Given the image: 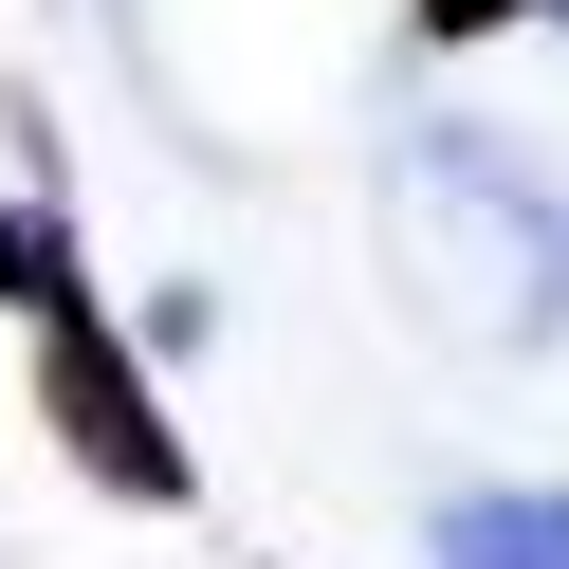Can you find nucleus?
<instances>
[{
    "label": "nucleus",
    "instance_id": "obj_1",
    "mask_svg": "<svg viewBox=\"0 0 569 569\" xmlns=\"http://www.w3.org/2000/svg\"><path fill=\"white\" fill-rule=\"evenodd\" d=\"M38 422L74 441V478H111V496H148V515H184L202 496V459H184V422H166V386H148V349L111 331V295H74V312H38Z\"/></svg>",
    "mask_w": 569,
    "mask_h": 569
},
{
    "label": "nucleus",
    "instance_id": "obj_2",
    "mask_svg": "<svg viewBox=\"0 0 569 569\" xmlns=\"http://www.w3.org/2000/svg\"><path fill=\"white\" fill-rule=\"evenodd\" d=\"M422 569H569V496H459L422 532Z\"/></svg>",
    "mask_w": 569,
    "mask_h": 569
},
{
    "label": "nucleus",
    "instance_id": "obj_3",
    "mask_svg": "<svg viewBox=\"0 0 569 569\" xmlns=\"http://www.w3.org/2000/svg\"><path fill=\"white\" fill-rule=\"evenodd\" d=\"M0 295H19V312H74V295H92V258H74L56 202H0Z\"/></svg>",
    "mask_w": 569,
    "mask_h": 569
},
{
    "label": "nucleus",
    "instance_id": "obj_4",
    "mask_svg": "<svg viewBox=\"0 0 569 569\" xmlns=\"http://www.w3.org/2000/svg\"><path fill=\"white\" fill-rule=\"evenodd\" d=\"M496 19H569V0H422V38H441V56H478Z\"/></svg>",
    "mask_w": 569,
    "mask_h": 569
}]
</instances>
